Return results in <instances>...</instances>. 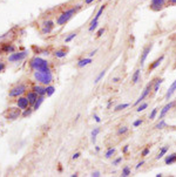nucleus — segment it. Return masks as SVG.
Instances as JSON below:
<instances>
[{"instance_id": "nucleus-1", "label": "nucleus", "mask_w": 176, "mask_h": 177, "mask_svg": "<svg viewBox=\"0 0 176 177\" xmlns=\"http://www.w3.org/2000/svg\"><path fill=\"white\" fill-rule=\"evenodd\" d=\"M82 6L81 5H76V6H74V7H70V8H67L66 11H63V12H61V13L58 15L57 18V24L58 26H62V25H65L66 22H68L70 20V19L74 17L75 14L78 13V11H79L80 8H81Z\"/></svg>"}, {"instance_id": "nucleus-2", "label": "nucleus", "mask_w": 176, "mask_h": 177, "mask_svg": "<svg viewBox=\"0 0 176 177\" xmlns=\"http://www.w3.org/2000/svg\"><path fill=\"white\" fill-rule=\"evenodd\" d=\"M30 66L32 69L34 71H40V72H52L49 68V63L44 59L39 58V56H35L31 60L30 62Z\"/></svg>"}, {"instance_id": "nucleus-3", "label": "nucleus", "mask_w": 176, "mask_h": 177, "mask_svg": "<svg viewBox=\"0 0 176 177\" xmlns=\"http://www.w3.org/2000/svg\"><path fill=\"white\" fill-rule=\"evenodd\" d=\"M34 79L39 82V83L44 84V86H48L53 81V74L52 72H34Z\"/></svg>"}, {"instance_id": "nucleus-4", "label": "nucleus", "mask_w": 176, "mask_h": 177, "mask_svg": "<svg viewBox=\"0 0 176 177\" xmlns=\"http://www.w3.org/2000/svg\"><path fill=\"white\" fill-rule=\"evenodd\" d=\"M26 86L25 84H17L15 87L9 90V98H19V96H22V94H25L26 92Z\"/></svg>"}, {"instance_id": "nucleus-5", "label": "nucleus", "mask_w": 176, "mask_h": 177, "mask_svg": "<svg viewBox=\"0 0 176 177\" xmlns=\"http://www.w3.org/2000/svg\"><path fill=\"white\" fill-rule=\"evenodd\" d=\"M28 55L27 51H21V52H13L8 55V61L9 62H17L20 60H24Z\"/></svg>"}, {"instance_id": "nucleus-6", "label": "nucleus", "mask_w": 176, "mask_h": 177, "mask_svg": "<svg viewBox=\"0 0 176 177\" xmlns=\"http://www.w3.org/2000/svg\"><path fill=\"white\" fill-rule=\"evenodd\" d=\"M153 83H154V81L153 82H149V83L146 86V88L143 89V92H142V94H141V96L139 99H137L136 101H135V103H134V106H137V105H140L141 102L143 101L148 95H149L150 90H151V87H153Z\"/></svg>"}, {"instance_id": "nucleus-7", "label": "nucleus", "mask_w": 176, "mask_h": 177, "mask_svg": "<svg viewBox=\"0 0 176 177\" xmlns=\"http://www.w3.org/2000/svg\"><path fill=\"white\" fill-rule=\"evenodd\" d=\"M167 3V0H151L150 3V8L157 12V11H161V9L164 7V5Z\"/></svg>"}, {"instance_id": "nucleus-8", "label": "nucleus", "mask_w": 176, "mask_h": 177, "mask_svg": "<svg viewBox=\"0 0 176 177\" xmlns=\"http://www.w3.org/2000/svg\"><path fill=\"white\" fill-rule=\"evenodd\" d=\"M42 28H41V33L42 34H49L51 32L53 31L54 28V22L52 20H46V21L42 22Z\"/></svg>"}, {"instance_id": "nucleus-9", "label": "nucleus", "mask_w": 176, "mask_h": 177, "mask_svg": "<svg viewBox=\"0 0 176 177\" xmlns=\"http://www.w3.org/2000/svg\"><path fill=\"white\" fill-rule=\"evenodd\" d=\"M20 114H21V109L20 108H9L6 117L8 120H17L20 116Z\"/></svg>"}, {"instance_id": "nucleus-10", "label": "nucleus", "mask_w": 176, "mask_h": 177, "mask_svg": "<svg viewBox=\"0 0 176 177\" xmlns=\"http://www.w3.org/2000/svg\"><path fill=\"white\" fill-rule=\"evenodd\" d=\"M28 105H30L28 99L25 98V96H19V99H18V101H17L18 108H20L21 110H24V109L28 108Z\"/></svg>"}, {"instance_id": "nucleus-11", "label": "nucleus", "mask_w": 176, "mask_h": 177, "mask_svg": "<svg viewBox=\"0 0 176 177\" xmlns=\"http://www.w3.org/2000/svg\"><path fill=\"white\" fill-rule=\"evenodd\" d=\"M151 48H153V44L148 45V46H147V47H146V48L143 49V53H142V56H141V61H140L141 66H143V65H145L146 59H147V56L149 55V53H150V51H151Z\"/></svg>"}, {"instance_id": "nucleus-12", "label": "nucleus", "mask_w": 176, "mask_h": 177, "mask_svg": "<svg viewBox=\"0 0 176 177\" xmlns=\"http://www.w3.org/2000/svg\"><path fill=\"white\" fill-rule=\"evenodd\" d=\"M32 90L35 92V93L38 94L39 96H45L46 95V87L44 86H40V84H35L32 87Z\"/></svg>"}, {"instance_id": "nucleus-13", "label": "nucleus", "mask_w": 176, "mask_h": 177, "mask_svg": "<svg viewBox=\"0 0 176 177\" xmlns=\"http://www.w3.org/2000/svg\"><path fill=\"white\" fill-rule=\"evenodd\" d=\"M174 105H175V102H169V103H167L166 106L163 107L162 109H161V111H160V119H163L168 111L170 110L173 107H174Z\"/></svg>"}, {"instance_id": "nucleus-14", "label": "nucleus", "mask_w": 176, "mask_h": 177, "mask_svg": "<svg viewBox=\"0 0 176 177\" xmlns=\"http://www.w3.org/2000/svg\"><path fill=\"white\" fill-rule=\"evenodd\" d=\"M38 96H39V95L35 93V92H33V90H32V92H28L27 95H26V98L28 99V102H30V105H31V106L34 105V102L36 101Z\"/></svg>"}, {"instance_id": "nucleus-15", "label": "nucleus", "mask_w": 176, "mask_h": 177, "mask_svg": "<svg viewBox=\"0 0 176 177\" xmlns=\"http://www.w3.org/2000/svg\"><path fill=\"white\" fill-rule=\"evenodd\" d=\"M175 90H176V80L174 81L172 83V86L169 87V89L167 90V94H166V100H169V99L172 98L173 96V94L175 93Z\"/></svg>"}, {"instance_id": "nucleus-16", "label": "nucleus", "mask_w": 176, "mask_h": 177, "mask_svg": "<svg viewBox=\"0 0 176 177\" xmlns=\"http://www.w3.org/2000/svg\"><path fill=\"white\" fill-rule=\"evenodd\" d=\"M163 59H164V56H163V55H161V56H160L158 59H156V60H155V61L153 62V63H151V65L149 66V72L154 71L155 68H157V67L160 66V65H161V62L163 61Z\"/></svg>"}, {"instance_id": "nucleus-17", "label": "nucleus", "mask_w": 176, "mask_h": 177, "mask_svg": "<svg viewBox=\"0 0 176 177\" xmlns=\"http://www.w3.org/2000/svg\"><path fill=\"white\" fill-rule=\"evenodd\" d=\"M89 63H92V59L91 58L81 59V60H79V62H78V67H79V68H82V67L87 66Z\"/></svg>"}, {"instance_id": "nucleus-18", "label": "nucleus", "mask_w": 176, "mask_h": 177, "mask_svg": "<svg viewBox=\"0 0 176 177\" xmlns=\"http://www.w3.org/2000/svg\"><path fill=\"white\" fill-rule=\"evenodd\" d=\"M1 52H4V53H13L14 52V46L11 44H6L3 46V48H1Z\"/></svg>"}, {"instance_id": "nucleus-19", "label": "nucleus", "mask_w": 176, "mask_h": 177, "mask_svg": "<svg viewBox=\"0 0 176 177\" xmlns=\"http://www.w3.org/2000/svg\"><path fill=\"white\" fill-rule=\"evenodd\" d=\"M44 100H45V96H38L36 101H35L34 105H33V109H34V110H38L40 108V106H41V103L44 102Z\"/></svg>"}, {"instance_id": "nucleus-20", "label": "nucleus", "mask_w": 176, "mask_h": 177, "mask_svg": "<svg viewBox=\"0 0 176 177\" xmlns=\"http://www.w3.org/2000/svg\"><path fill=\"white\" fill-rule=\"evenodd\" d=\"M166 164H173L176 162V153H173V154H170L169 156H167L166 157Z\"/></svg>"}, {"instance_id": "nucleus-21", "label": "nucleus", "mask_w": 176, "mask_h": 177, "mask_svg": "<svg viewBox=\"0 0 176 177\" xmlns=\"http://www.w3.org/2000/svg\"><path fill=\"white\" fill-rule=\"evenodd\" d=\"M54 55H55V58L62 59V58H65V56L67 55V52L65 51V49H58V51H55V52H54Z\"/></svg>"}, {"instance_id": "nucleus-22", "label": "nucleus", "mask_w": 176, "mask_h": 177, "mask_svg": "<svg viewBox=\"0 0 176 177\" xmlns=\"http://www.w3.org/2000/svg\"><path fill=\"white\" fill-rule=\"evenodd\" d=\"M163 82V79H156L154 80V94H156L158 92V88H160V86H161V83Z\"/></svg>"}, {"instance_id": "nucleus-23", "label": "nucleus", "mask_w": 176, "mask_h": 177, "mask_svg": "<svg viewBox=\"0 0 176 177\" xmlns=\"http://www.w3.org/2000/svg\"><path fill=\"white\" fill-rule=\"evenodd\" d=\"M168 149H169V148H168V147H163L162 149H161V150H160V153H158V154H157V156H156V159H160V158H162L163 156H164V155H166V154H167Z\"/></svg>"}, {"instance_id": "nucleus-24", "label": "nucleus", "mask_w": 176, "mask_h": 177, "mask_svg": "<svg viewBox=\"0 0 176 177\" xmlns=\"http://www.w3.org/2000/svg\"><path fill=\"white\" fill-rule=\"evenodd\" d=\"M54 92H55V87L54 86H47L46 87V95L47 96H52L53 94H54Z\"/></svg>"}, {"instance_id": "nucleus-25", "label": "nucleus", "mask_w": 176, "mask_h": 177, "mask_svg": "<svg viewBox=\"0 0 176 177\" xmlns=\"http://www.w3.org/2000/svg\"><path fill=\"white\" fill-rule=\"evenodd\" d=\"M140 74H141L140 69H137V71L134 73V75H133V78H132L133 83H137V82H139V80H140Z\"/></svg>"}, {"instance_id": "nucleus-26", "label": "nucleus", "mask_w": 176, "mask_h": 177, "mask_svg": "<svg viewBox=\"0 0 176 177\" xmlns=\"http://www.w3.org/2000/svg\"><path fill=\"white\" fill-rule=\"evenodd\" d=\"M99 133H100V129L99 128H95L92 130V142L93 143H95V141H96V136L99 135Z\"/></svg>"}, {"instance_id": "nucleus-27", "label": "nucleus", "mask_w": 176, "mask_h": 177, "mask_svg": "<svg viewBox=\"0 0 176 177\" xmlns=\"http://www.w3.org/2000/svg\"><path fill=\"white\" fill-rule=\"evenodd\" d=\"M76 35H78V33H76V32L72 33V34H69V35H68L66 39H65V44H68V42H70V41L74 39V38H76Z\"/></svg>"}, {"instance_id": "nucleus-28", "label": "nucleus", "mask_w": 176, "mask_h": 177, "mask_svg": "<svg viewBox=\"0 0 176 177\" xmlns=\"http://www.w3.org/2000/svg\"><path fill=\"white\" fill-rule=\"evenodd\" d=\"M129 107V103H122V105H119V106L115 107V111H120L122 110V109H126V108H128Z\"/></svg>"}, {"instance_id": "nucleus-29", "label": "nucleus", "mask_w": 176, "mask_h": 177, "mask_svg": "<svg viewBox=\"0 0 176 177\" xmlns=\"http://www.w3.org/2000/svg\"><path fill=\"white\" fill-rule=\"evenodd\" d=\"M166 126H167V124H166V121H164V120H161V121H160V122L155 126V128L156 129H163Z\"/></svg>"}, {"instance_id": "nucleus-30", "label": "nucleus", "mask_w": 176, "mask_h": 177, "mask_svg": "<svg viewBox=\"0 0 176 177\" xmlns=\"http://www.w3.org/2000/svg\"><path fill=\"white\" fill-rule=\"evenodd\" d=\"M114 154H115V148H110V149H108V151L106 153V157H107V158H110Z\"/></svg>"}, {"instance_id": "nucleus-31", "label": "nucleus", "mask_w": 176, "mask_h": 177, "mask_svg": "<svg viewBox=\"0 0 176 177\" xmlns=\"http://www.w3.org/2000/svg\"><path fill=\"white\" fill-rule=\"evenodd\" d=\"M129 175H130V169L128 168V167H124L122 170V176L127 177V176H129Z\"/></svg>"}, {"instance_id": "nucleus-32", "label": "nucleus", "mask_w": 176, "mask_h": 177, "mask_svg": "<svg viewBox=\"0 0 176 177\" xmlns=\"http://www.w3.org/2000/svg\"><path fill=\"white\" fill-rule=\"evenodd\" d=\"M105 74H106V71H102L101 73H100V74L97 75V78H96V79L94 80V83H97V82H99V81H100V80H101L102 78L105 76Z\"/></svg>"}, {"instance_id": "nucleus-33", "label": "nucleus", "mask_w": 176, "mask_h": 177, "mask_svg": "<svg viewBox=\"0 0 176 177\" xmlns=\"http://www.w3.org/2000/svg\"><path fill=\"white\" fill-rule=\"evenodd\" d=\"M32 114V108H28V109H25V111H24V113H22V116H24V117H27V116H30Z\"/></svg>"}, {"instance_id": "nucleus-34", "label": "nucleus", "mask_w": 176, "mask_h": 177, "mask_svg": "<svg viewBox=\"0 0 176 177\" xmlns=\"http://www.w3.org/2000/svg\"><path fill=\"white\" fill-rule=\"evenodd\" d=\"M147 107H148V103H142V105H141L140 107H139V108H137L136 110L139 111V113H141V111H143L146 109V108H147Z\"/></svg>"}, {"instance_id": "nucleus-35", "label": "nucleus", "mask_w": 176, "mask_h": 177, "mask_svg": "<svg viewBox=\"0 0 176 177\" xmlns=\"http://www.w3.org/2000/svg\"><path fill=\"white\" fill-rule=\"evenodd\" d=\"M127 131H128L127 127H122V128H120L119 130H118V134H119V135H123V134H126Z\"/></svg>"}, {"instance_id": "nucleus-36", "label": "nucleus", "mask_w": 176, "mask_h": 177, "mask_svg": "<svg viewBox=\"0 0 176 177\" xmlns=\"http://www.w3.org/2000/svg\"><path fill=\"white\" fill-rule=\"evenodd\" d=\"M156 114H157V108H154V109H153V111L150 113L149 119H150V120H154V119H155V116H156Z\"/></svg>"}, {"instance_id": "nucleus-37", "label": "nucleus", "mask_w": 176, "mask_h": 177, "mask_svg": "<svg viewBox=\"0 0 176 177\" xmlns=\"http://www.w3.org/2000/svg\"><path fill=\"white\" fill-rule=\"evenodd\" d=\"M142 122H143V121H142V120H136V121H135V122H134V123H133V126H134V127H140L141 124H142Z\"/></svg>"}, {"instance_id": "nucleus-38", "label": "nucleus", "mask_w": 176, "mask_h": 177, "mask_svg": "<svg viewBox=\"0 0 176 177\" xmlns=\"http://www.w3.org/2000/svg\"><path fill=\"white\" fill-rule=\"evenodd\" d=\"M121 161H122V157H119V158H116L114 162H113V165H118V164H119Z\"/></svg>"}, {"instance_id": "nucleus-39", "label": "nucleus", "mask_w": 176, "mask_h": 177, "mask_svg": "<svg viewBox=\"0 0 176 177\" xmlns=\"http://www.w3.org/2000/svg\"><path fill=\"white\" fill-rule=\"evenodd\" d=\"M103 33H105V28H100V30L97 31V34H96V35H97V36H101L102 34H103Z\"/></svg>"}, {"instance_id": "nucleus-40", "label": "nucleus", "mask_w": 176, "mask_h": 177, "mask_svg": "<svg viewBox=\"0 0 176 177\" xmlns=\"http://www.w3.org/2000/svg\"><path fill=\"white\" fill-rule=\"evenodd\" d=\"M149 154V148H146L145 150L142 151V156H147Z\"/></svg>"}, {"instance_id": "nucleus-41", "label": "nucleus", "mask_w": 176, "mask_h": 177, "mask_svg": "<svg viewBox=\"0 0 176 177\" xmlns=\"http://www.w3.org/2000/svg\"><path fill=\"white\" fill-rule=\"evenodd\" d=\"M5 62H3V61H0V72H3L5 69Z\"/></svg>"}, {"instance_id": "nucleus-42", "label": "nucleus", "mask_w": 176, "mask_h": 177, "mask_svg": "<svg viewBox=\"0 0 176 177\" xmlns=\"http://www.w3.org/2000/svg\"><path fill=\"white\" fill-rule=\"evenodd\" d=\"M143 164H145V161H141V162H139V163H137V165H136V169H140L141 167L143 165Z\"/></svg>"}, {"instance_id": "nucleus-43", "label": "nucleus", "mask_w": 176, "mask_h": 177, "mask_svg": "<svg viewBox=\"0 0 176 177\" xmlns=\"http://www.w3.org/2000/svg\"><path fill=\"white\" fill-rule=\"evenodd\" d=\"M92 176L93 177H100V176H101V174L99 173V171H95V173L92 174Z\"/></svg>"}, {"instance_id": "nucleus-44", "label": "nucleus", "mask_w": 176, "mask_h": 177, "mask_svg": "<svg viewBox=\"0 0 176 177\" xmlns=\"http://www.w3.org/2000/svg\"><path fill=\"white\" fill-rule=\"evenodd\" d=\"M79 157H80V153H76V154H74V155L72 156L73 159H76V158H79Z\"/></svg>"}, {"instance_id": "nucleus-45", "label": "nucleus", "mask_w": 176, "mask_h": 177, "mask_svg": "<svg viewBox=\"0 0 176 177\" xmlns=\"http://www.w3.org/2000/svg\"><path fill=\"white\" fill-rule=\"evenodd\" d=\"M94 119H95V121H96L97 123H100V122H101V119H100L97 115H94Z\"/></svg>"}, {"instance_id": "nucleus-46", "label": "nucleus", "mask_w": 176, "mask_h": 177, "mask_svg": "<svg viewBox=\"0 0 176 177\" xmlns=\"http://www.w3.org/2000/svg\"><path fill=\"white\" fill-rule=\"evenodd\" d=\"M95 0H85V4L86 5H89V4H92V3H94Z\"/></svg>"}, {"instance_id": "nucleus-47", "label": "nucleus", "mask_w": 176, "mask_h": 177, "mask_svg": "<svg viewBox=\"0 0 176 177\" xmlns=\"http://www.w3.org/2000/svg\"><path fill=\"white\" fill-rule=\"evenodd\" d=\"M168 3L170 5H176V0H168Z\"/></svg>"}, {"instance_id": "nucleus-48", "label": "nucleus", "mask_w": 176, "mask_h": 177, "mask_svg": "<svg viewBox=\"0 0 176 177\" xmlns=\"http://www.w3.org/2000/svg\"><path fill=\"white\" fill-rule=\"evenodd\" d=\"M119 81H120V78H114V79H113V82H115V83L119 82Z\"/></svg>"}, {"instance_id": "nucleus-49", "label": "nucleus", "mask_w": 176, "mask_h": 177, "mask_svg": "<svg viewBox=\"0 0 176 177\" xmlns=\"http://www.w3.org/2000/svg\"><path fill=\"white\" fill-rule=\"evenodd\" d=\"M95 53H96V49H95V51H93V52H91V53H89V56H93Z\"/></svg>"}, {"instance_id": "nucleus-50", "label": "nucleus", "mask_w": 176, "mask_h": 177, "mask_svg": "<svg viewBox=\"0 0 176 177\" xmlns=\"http://www.w3.org/2000/svg\"><path fill=\"white\" fill-rule=\"evenodd\" d=\"M128 147H129V146H126L124 148H123V153H127V151H128Z\"/></svg>"}, {"instance_id": "nucleus-51", "label": "nucleus", "mask_w": 176, "mask_h": 177, "mask_svg": "<svg viewBox=\"0 0 176 177\" xmlns=\"http://www.w3.org/2000/svg\"><path fill=\"white\" fill-rule=\"evenodd\" d=\"M1 54H3V52H1V49H0V55H1Z\"/></svg>"}]
</instances>
